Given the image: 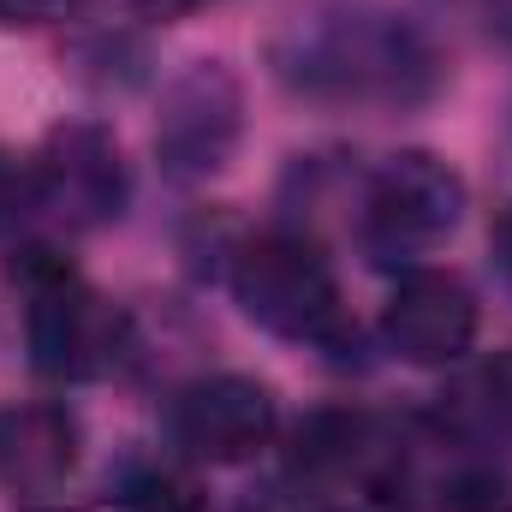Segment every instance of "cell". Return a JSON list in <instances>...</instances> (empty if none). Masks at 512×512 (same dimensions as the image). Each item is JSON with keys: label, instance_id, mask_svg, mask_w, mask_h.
Returning <instances> with one entry per match:
<instances>
[{"label": "cell", "instance_id": "6da1fadb", "mask_svg": "<svg viewBox=\"0 0 512 512\" xmlns=\"http://www.w3.org/2000/svg\"><path fill=\"white\" fill-rule=\"evenodd\" d=\"M274 78L316 108L405 114L441 96L447 66L435 42L387 0H310L268 42Z\"/></svg>", "mask_w": 512, "mask_h": 512}, {"label": "cell", "instance_id": "7a4b0ae2", "mask_svg": "<svg viewBox=\"0 0 512 512\" xmlns=\"http://www.w3.org/2000/svg\"><path fill=\"white\" fill-rule=\"evenodd\" d=\"M233 304L251 316L262 334L346 358L358 352V328L340 298V274L304 233H256L233 251Z\"/></svg>", "mask_w": 512, "mask_h": 512}, {"label": "cell", "instance_id": "3957f363", "mask_svg": "<svg viewBox=\"0 0 512 512\" xmlns=\"http://www.w3.org/2000/svg\"><path fill=\"white\" fill-rule=\"evenodd\" d=\"M18 304H24V346L36 376L48 382H96L126 352V316L48 245L12 251L6 268Z\"/></svg>", "mask_w": 512, "mask_h": 512}, {"label": "cell", "instance_id": "277c9868", "mask_svg": "<svg viewBox=\"0 0 512 512\" xmlns=\"http://www.w3.org/2000/svg\"><path fill=\"white\" fill-rule=\"evenodd\" d=\"M465 221V179L453 161L429 149H399L364 179L358 239L376 262L417 268L435 245H447Z\"/></svg>", "mask_w": 512, "mask_h": 512}, {"label": "cell", "instance_id": "5b68a950", "mask_svg": "<svg viewBox=\"0 0 512 512\" xmlns=\"http://www.w3.org/2000/svg\"><path fill=\"white\" fill-rule=\"evenodd\" d=\"M245 137V84L227 60H191L167 78L155 114V167L173 185L215 179Z\"/></svg>", "mask_w": 512, "mask_h": 512}, {"label": "cell", "instance_id": "8992f818", "mask_svg": "<svg viewBox=\"0 0 512 512\" xmlns=\"http://www.w3.org/2000/svg\"><path fill=\"white\" fill-rule=\"evenodd\" d=\"M274 429H280L274 387L245 370L197 376L167 405V435H173L179 459H191V465H245L274 441Z\"/></svg>", "mask_w": 512, "mask_h": 512}, {"label": "cell", "instance_id": "52a82bcc", "mask_svg": "<svg viewBox=\"0 0 512 512\" xmlns=\"http://www.w3.org/2000/svg\"><path fill=\"white\" fill-rule=\"evenodd\" d=\"M36 167V191H42V209H54L66 227L78 233H96V227H114L131 203V173L126 155L114 143V131L96 126V120H60L48 126L42 149L30 155Z\"/></svg>", "mask_w": 512, "mask_h": 512}, {"label": "cell", "instance_id": "ba28073f", "mask_svg": "<svg viewBox=\"0 0 512 512\" xmlns=\"http://www.w3.org/2000/svg\"><path fill=\"white\" fill-rule=\"evenodd\" d=\"M477 292L465 274L453 268H405L387 292V310H382V340L393 346V358L417 364V370H441V364H459L477 340Z\"/></svg>", "mask_w": 512, "mask_h": 512}, {"label": "cell", "instance_id": "9c48e42d", "mask_svg": "<svg viewBox=\"0 0 512 512\" xmlns=\"http://www.w3.org/2000/svg\"><path fill=\"white\" fill-rule=\"evenodd\" d=\"M370 477H405V459L399 447L376 429V417L352 411V405H322L310 411L292 441H286V483L316 507V501H334Z\"/></svg>", "mask_w": 512, "mask_h": 512}, {"label": "cell", "instance_id": "30bf717a", "mask_svg": "<svg viewBox=\"0 0 512 512\" xmlns=\"http://www.w3.org/2000/svg\"><path fill=\"white\" fill-rule=\"evenodd\" d=\"M84 453V429L60 399L0 405V489L12 501H54Z\"/></svg>", "mask_w": 512, "mask_h": 512}, {"label": "cell", "instance_id": "8fae6325", "mask_svg": "<svg viewBox=\"0 0 512 512\" xmlns=\"http://www.w3.org/2000/svg\"><path fill=\"white\" fill-rule=\"evenodd\" d=\"M114 495L120 512H203V483L173 459H137Z\"/></svg>", "mask_w": 512, "mask_h": 512}, {"label": "cell", "instance_id": "7c38bea8", "mask_svg": "<svg viewBox=\"0 0 512 512\" xmlns=\"http://www.w3.org/2000/svg\"><path fill=\"white\" fill-rule=\"evenodd\" d=\"M42 209V191H36V167L12 149H0V239H12L30 215Z\"/></svg>", "mask_w": 512, "mask_h": 512}, {"label": "cell", "instance_id": "4fadbf2b", "mask_svg": "<svg viewBox=\"0 0 512 512\" xmlns=\"http://www.w3.org/2000/svg\"><path fill=\"white\" fill-rule=\"evenodd\" d=\"M465 399H471L483 429H512V352H501L495 364H483L477 382L465 387Z\"/></svg>", "mask_w": 512, "mask_h": 512}, {"label": "cell", "instance_id": "5bb4252c", "mask_svg": "<svg viewBox=\"0 0 512 512\" xmlns=\"http://www.w3.org/2000/svg\"><path fill=\"white\" fill-rule=\"evenodd\" d=\"M459 30L495 42V48H512V0H435Z\"/></svg>", "mask_w": 512, "mask_h": 512}, {"label": "cell", "instance_id": "9a60e30c", "mask_svg": "<svg viewBox=\"0 0 512 512\" xmlns=\"http://www.w3.org/2000/svg\"><path fill=\"white\" fill-rule=\"evenodd\" d=\"M310 512H411V489H405V477H370L334 501H316Z\"/></svg>", "mask_w": 512, "mask_h": 512}, {"label": "cell", "instance_id": "2e32d148", "mask_svg": "<svg viewBox=\"0 0 512 512\" xmlns=\"http://www.w3.org/2000/svg\"><path fill=\"white\" fill-rule=\"evenodd\" d=\"M84 0H0V30H48L72 18Z\"/></svg>", "mask_w": 512, "mask_h": 512}, {"label": "cell", "instance_id": "e0dca14e", "mask_svg": "<svg viewBox=\"0 0 512 512\" xmlns=\"http://www.w3.org/2000/svg\"><path fill=\"white\" fill-rule=\"evenodd\" d=\"M233 512H310V501L292 483H262V489H245Z\"/></svg>", "mask_w": 512, "mask_h": 512}, {"label": "cell", "instance_id": "ac0fdd59", "mask_svg": "<svg viewBox=\"0 0 512 512\" xmlns=\"http://www.w3.org/2000/svg\"><path fill=\"white\" fill-rule=\"evenodd\" d=\"M489 256H495V268H501V280H507L512 292V203L495 215V233H489Z\"/></svg>", "mask_w": 512, "mask_h": 512}, {"label": "cell", "instance_id": "d6986e66", "mask_svg": "<svg viewBox=\"0 0 512 512\" xmlns=\"http://www.w3.org/2000/svg\"><path fill=\"white\" fill-rule=\"evenodd\" d=\"M143 18H161V24H179V18H191V12H203L209 0H131Z\"/></svg>", "mask_w": 512, "mask_h": 512}]
</instances>
